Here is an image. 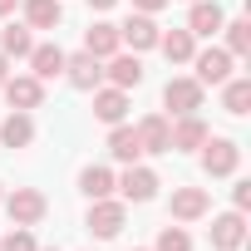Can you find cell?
Masks as SVG:
<instances>
[{
  "label": "cell",
  "mask_w": 251,
  "mask_h": 251,
  "mask_svg": "<svg viewBox=\"0 0 251 251\" xmlns=\"http://www.w3.org/2000/svg\"><path fill=\"white\" fill-rule=\"evenodd\" d=\"M202 168H207V177H231V173L241 168V148H236L231 138H212V133H207V143H202Z\"/></svg>",
  "instance_id": "2"
},
{
  "label": "cell",
  "mask_w": 251,
  "mask_h": 251,
  "mask_svg": "<svg viewBox=\"0 0 251 251\" xmlns=\"http://www.w3.org/2000/svg\"><path fill=\"white\" fill-rule=\"evenodd\" d=\"M123 113H128V89H94V118L99 123H123Z\"/></svg>",
  "instance_id": "14"
},
{
  "label": "cell",
  "mask_w": 251,
  "mask_h": 251,
  "mask_svg": "<svg viewBox=\"0 0 251 251\" xmlns=\"http://www.w3.org/2000/svg\"><path fill=\"white\" fill-rule=\"evenodd\" d=\"M231 59H236V54H226V50H202V54H192L197 84H202V89H207V84H226V79H231Z\"/></svg>",
  "instance_id": "10"
},
{
  "label": "cell",
  "mask_w": 251,
  "mask_h": 251,
  "mask_svg": "<svg viewBox=\"0 0 251 251\" xmlns=\"http://www.w3.org/2000/svg\"><path fill=\"white\" fill-rule=\"evenodd\" d=\"M84 50H89L94 59H108V54H118V50H123V45H118V25H108V20L89 25V35H84Z\"/></svg>",
  "instance_id": "19"
},
{
  "label": "cell",
  "mask_w": 251,
  "mask_h": 251,
  "mask_svg": "<svg viewBox=\"0 0 251 251\" xmlns=\"http://www.w3.org/2000/svg\"><path fill=\"white\" fill-rule=\"evenodd\" d=\"M79 192H84L89 202L108 197V192H113V173H108V168H84V173H79Z\"/></svg>",
  "instance_id": "24"
},
{
  "label": "cell",
  "mask_w": 251,
  "mask_h": 251,
  "mask_svg": "<svg viewBox=\"0 0 251 251\" xmlns=\"http://www.w3.org/2000/svg\"><path fill=\"white\" fill-rule=\"evenodd\" d=\"M35 251H40V246H35Z\"/></svg>",
  "instance_id": "34"
},
{
  "label": "cell",
  "mask_w": 251,
  "mask_h": 251,
  "mask_svg": "<svg viewBox=\"0 0 251 251\" xmlns=\"http://www.w3.org/2000/svg\"><path fill=\"white\" fill-rule=\"evenodd\" d=\"M89 231L94 236H118L123 231V202H113V197H99V202H89Z\"/></svg>",
  "instance_id": "7"
},
{
  "label": "cell",
  "mask_w": 251,
  "mask_h": 251,
  "mask_svg": "<svg viewBox=\"0 0 251 251\" xmlns=\"http://www.w3.org/2000/svg\"><path fill=\"white\" fill-rule=\"evenodd\" d=\"M207 192L202 187H177L173 192V202H168V212H173V222H197V217H207Z\"/></svg>",
  "instance_id": "12"
},
{
  "label": "cell",
  "mask_w": 251,
  "mask_h": 251,
  "mask_svg": "<svg viewBox=\"0 0 251 251\" xmlns=\"http://www.w3.org/2000/svg\"><path fill=\"white\" fill-rule=\"evenodd\" d=\"M64 79H69L74 89H99V79H103V59H94L89 50L64 54Z\"/></svg>",
  "instance_id": "6"
},
{
  "label": "cell",
  "mask_w": 251,
  "mask_h": 251,
  "mask_svg": "<svg viewBox=\"0 0 251 251\" xmlns=\"http://www.w3.org/2000/svg\"><path fill=\"white\" fill-rule=\"evenodd\" d=\"M5 202V212H10V222L15 226H40L45 222V212H50V202H45V192L40 187H15L10 197H0Z\"/></svg>",
  "instance_id": "1"
},
{
  "label": "cell",
  "mask_w": 251,
  "mask_h": 251,
  "mask_svg": "<svg viewBox=\"0 0 251 251\" xmlns=\"http://www.w3.org/2000/svg\"><path fill=\"white\" fill-rule=\"evenodd\" d=\"M0 251H35V236H30V226H15L5 241H0Z\"/></svg>",
  "instance_id": "28"
},
{
  "label": "cell",
  "mask_w": 251,
  "mask_h": 251,
  "mask_svg": "<svg viewBox=\"0 0 251 251\" xmlns=\"http://www.w3.org/2000/svg\"><path fill=\"white\" fill-rule=\"evenodd\" d=\"M222 89H226V94H222V103H226V113H236V118H241V113L251 108V79H226Z\"/></svg>",
  "instance_id": "25"
},
{
  "label": "cell",
  "mask_w": 251,
  "mask_h": 251,
  "mask_svg": "<svg viewBox=\"0 0 251 251\" xmlns=\"http://www.w3.org/2000/svg\"><path fill=\"white\" fill-rule=\"evenodd\" d=\"M64 20V5L59 0H25V25L30 30H54Z\"/></svg>",
  "instance_id": "21"
},
{
  "label": "cell",
  "mask_w": 251,
  "mask_h": 251,
  "mask_svg": "<svg viewBox=\"0 0 251 251\" xmlns=\"http://www.w3.org/2000/svg\"><path fill=\"white\" fill-rule=\"evenodd\" d=\"M15 5H20V0H0V15H10V10H15Z\"/></svg>",
  "instance_id": "32"
},
{
  "label": "cell",
  "mask_w": 251,
  "mask_h": 251,
  "mask_svg": "<svg viewBox=\"0 0 251 251\" xmlns=\"http://www.w3.org/2000/svg\"><path fill=\"white\" fill-rule=\"evenodd\" d=\"M0 143H5V148H30L35 143V118L15 108L5 123H0Z\"/></svg>",
  "instance_id": "18"
},
{
  "label": "cell",
  "mask_w": 251,
  "mask_h": 251,
  "mask_svg": "<svg viewBox=\"0 0 251 251\" xmlns=\"http://www.w3.org/2000/svg\"><path fill=\"white\" fill-rule=\"evenodd\" d=\"M25 59H30V69H35V79H40V84L64 74V50H59V45H35Z\"/></svg>",
  "instance_id": "16"
},
{
  "label": "cell",
  "mask_w": 251,
  "mask_h": 251,
  "mask_svg": "<svg viewBox=\"0 0 251 251\" xmlns=\"http://www.w3.org/2000/svg\"><path fill=\"white\" fill-rule=\"evenodd\" d=\"M113 187H123L128 202H153V197H158V173L143 168V163H128V173L113 177Z\"/></svg>",
  "instance_id": "3"
},
{
  "label": "cell",
  "mask_w": 251,
  "mask_h": 251,
  "mask_svg": "<svg viewBox=\"0 0 251 251\" xmlns=\"http://www.w3.org/2000/svg\"><path fill=\"white\" fill-rule=\"evenodd\" d=\"M158 50L168 54V64H192L197 35H192V30H168V35H158Z\"/></svg>",
  "instance_id": "15"
},
{
  "label": "cell",
  "mask_w": 251,
  "mask_h": 251,
  "mask_svg": "<svg viewBox=\"0 0 251 251\" xmlns=\"http://www.w3.org/2000/svg\"><path fill=\"white\" fill-rule=\"evenodd\" d=\"M231 202H236V212H246L251 207V182H236L231 187Z\"/></svg>",
  "instance_id": "29"
},
{
  "label": "cell",
  "mask_w": 251,
  "mask_h": 251,
  "mask_svg": "<svg viewBox=\"0 0 251 251\" xmlns=\"http://www.w3.org/2000/svg\"><path fill=\"white\" fill-rule=\"evenodd\" d=\"M89 5H94V10H108V5H118V0H89Z\"/></svg>",
  "instance_id": "33"
},
{
  "label": "cell",
  "mask_w": 251,
  "mask_h": 251,
  "mask_svg": "<svg viewBox=\"0 0 251 251\" xmlns=\"http://www.w3.org/2000/svg\"><path fill=\"white\" fill-rule=\"evenodd\" d=\"M226 30V54H251V20H231Z\"/></svg>",
  "instance_id": "26"
},
{
  "label": "cell",
  "mask_w": 251,
  "mask_h": 251,
  "mask_svg": "<svg viewBox=\"0 0 251 251\" xmlns=\"http://www.w3.org/2000/svg\"><path fill=\"white\" fill-rule=\"evenodd\" d=\"M108 153H113L118 163H138V158H143V148H138V133L128 128V123H113V133H108Z\"/></svg>",
  "instance_id": "22"
},
{
  "label": "cell",
  "mask_w": 251,
  "mask_h": 251,
  "mask_svg": "<svg viewBox=\"0 0 251 251\" xmlns=\"http://www.w3.org/2000/svg\"><path fill=\"white\" fill-rule=\"evenodd\" d=\"M222 25H226V15H222L217 0H192V15H187V30L192 35H217Z\"/></svg>",
  "instance_id": "17"
},
{
  "label": "cell",
  "mask_w": 251,
  "mask_h": 251,
  "mask_svg": "<svg viewBox=\"0 0 251 251\" xmlns=\"http://www.w3.org/2000/svg\"><path fill=\"white\" fill-rule=\"evenodd\" d=\"M207 143V123L197 113H182L177 123H168V153H187V148H202Z\"/></svg>",
  "instance_id": "5"
},
{
  "label": "cell",
  "mask_w": 251,
  "mask_h": 251,
  "mask_svg": "<svg viewBox=\"0 0 251 251\" xmlns=\"http://www.w3.org/2000/svg\"><path fill=\"white\" fill-rule=\"evenodd\" d=\"M5 89V99H10V108H20V113H30V108H40V99H45V84L35 79V74H15V79H5L0 84Z\"/></svg>",
  "instance_id": "9"
},
{
  "label": "cell",
  "mask_w": 251,
  "mask_h": 251,
  "mask_svg": "<svg viewBox=\"0 0 251 251\" xmlns=\"http://www.w3.org/2000/svg\"><path fill=\"white\" fill-rule=\"evenodd\" d=\"M163 103H168V113H173V118L197 113V108H202V84H197V79H168Z\"/></svg>",
  "instance_id": "4"
},
{
  "label": "cell",
  "mask_w": 251,
  "mask_h": 251,
  "mask_svg": "<svg viewBox=\"0 0 251 251\" xmlns=\"http://www.w3.org/2000/svg\"><path fill=\"white\" fill-rule=\"evenodd\" d=\"M158 25H153V15H128V25H118V45H128L133 54L138 50H158Z\"/></svg>",
  "instance_id": "8"
},
{
  "label": "cell",
  "mask_w": 251,
  "mask_h": 251,
  "mask_svg": "<svg viewBox=\"0 0 251 251\" xmlns=\"http://www.w3.org/2000/svg\"><path fill=\"white\" fill-rule=\"evenodd\" d=\"M163 5H168V0H133V10H138V15H158Z\"/></svg>",
  "instance_id": "30"
},
{
  "label": "cell",
  "mask_w": 251,
  "mask_h": 251,
  "mask_svg": "<svg viewBox=\"0 0 251 251\" xmlns=\"http://www.w3.org/2000/svg\"><path fill=\"white\" fill-rule=\"evenodd\" d=\"M5 79H10V59H5V54H0V84H5Z\"/></svg>",
  "instance_id": "31"
},
{
  "label": "cell",
  "mask_w": 251,
  "mask_h": 251,
  "mask_svg": "<svg viewBox=\"0 0 251 251\" xmlns=\"http://www.w3.org/2000/svg\"><path fill=\"white\" fill-rule=\"evenodd\" d=\"M30 50H35L30 25H5V30H0V54H5V59H25Z\"/></svg>",
  "instance_id": "23"
},
{
  "label": "cell",
  "mask_w": 251,
  "mask_h": 251,
  "mask_svg": "<svg viewBox=\"0 0 251 251\" xmlns=\"http://www.w3.org/2000/svg\"><path fill=\"white\" fill-rule=\"evenodd\" d=\"M133 133H138V148L143 153H168V118L163 113H148Z\"/></svg>",
  "instance_id": "20"
},
{
  "label": "cell",
  "mask_w": 251,
  "mask_h": 251,
  "mask_svg": "<svg viewBox=\"0 0 251 251\" xmlns=\"http://www.w3.org/2000/svg\"><path fill=\"white\" fill-rule=\"evenodd\" d=\"M108 84L113 89H138L143 84V59L138 54H108Z\"/></svg>",
  "instance_id": "13"
},
{
  "label": "cell",
  "mask_w": 251,
  "mask_h": 251,
  "mask_svg": "<svg viewBox=\"0 0 251 251\" xmlns=\"http://www.w3.org/2000/svg\"><path fill=\"white\" fill-rule=\"evenodd\" d=\"M246 241V217L241 212H222L212 222V251H236Z\"/></svg>",
  "instance_id": "11"
},
{
  "label": "cell",
  "mask_w": 251,
  "mask_h": 251,
  "mask_svg": "<svg viewBox=\"0 0 251 251\" xmlns=\"http://www.w3.org/2000/svg\"><path fill=\"white\" fill-rule=\"evenodd\" d=\"M153 251H192V236L182 231V226H163L158 231V246Z\"/></svg>",
  "instance_id": "27"
}]
</instances>
